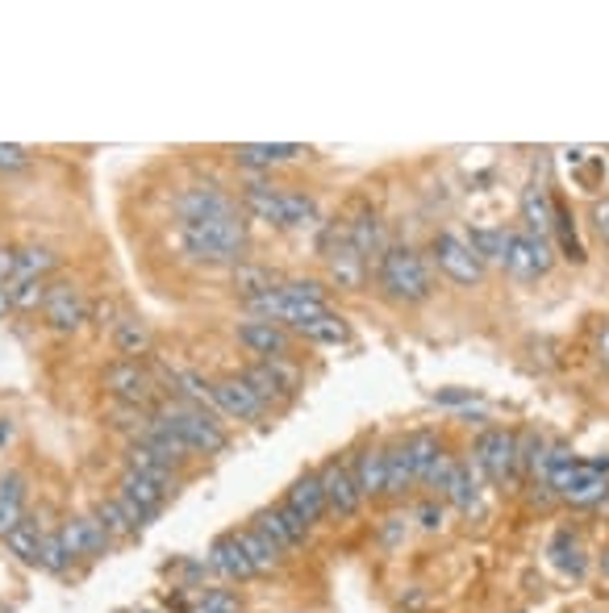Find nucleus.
Here are the masks:
<instances>
[{
  "label": "nucleus",
  "instance_id": "f257e3e1",
  "mask_svg": "<svg viewBox=\"0 0 609 613\" xmlns=\"http://www.w3.org/2000/svg\"><path fill=\"white\" fill-rule=\"evenodd\" d=\"M175 247L189 263H201V268L246 263L251 259V222H246L243 204L222 218H205V222H175Z\"/></svg>",
  "mask_w": 609,
  "mask_h": 613
},
{
  "label": "nucleus",
  "instance_id": "f03ea898",
  "mask_svg": "<svg viewBox=\"0 0 609 613\" xmlns=\"http://www.w3.org/2000/svg\"><path fill=\"white\" fill-rule=\"evenodd\" d=\"M376 280H380V292L393 301V305H422L430 301L435 292V280H430V263L422 255L418 247L409 242H388V251L376 263Z\"/></svg>",
  "mask_w": 609,
  "mask_h": 613
},
{
  "label": "nucleus",
  "instance_id": "7ed1b4c3",
  "mask_svg": "<svg viewBox=\"0 0 609 613\" xmlns=\"http://www.w3.org/2000/svg\"><path fill=\"white\" fill-rule=\"evenodd\" d=\"M155 422L159 426H168L180 439V443L189 446L196 460H205V455H226L230 446V434L226 426L217 422V413L205 405H189V401H159L155 405Z\"/></svg>",
  "mask_w": 609,
  "mask_h": 613
},
{
  "label": "nucleus",
  "instance_id": "20e7f679",
  "mask_svg": "<svg viewBox=\"0 0 609 613\" xmlns=\"http://www.w3.org/2000/svg\"><path fill=\"white\" fill-rule=\"evenodd\" d=\"M471 463L480 468V476L493 480L497 489H518L522 484V468H518V430L493 426L476 434L471 443Z\"/></svg>",
  "mask_w": 609,
  "mask_h": 613
},
{
  "label": "nucleus",
  "instance_id": "39448f33",
  "mask_svg": "<svg viewBox=\"0 0 609 613\" xmlns=\"http://www.w3.org/2000/svg\"><path fill=\"white\" fill-rule=\"evenodd\" d=\"M322 259H326V289L338 292H364L367 284V259L355 251V242L347 239V222H331L322 230Z\"/></svg>",
  "mask_w": 609,
  "mask_h": 613
},
{
  "label": "nucleus",
  "instance_id": "423d86ee",
  "mask_svg": "<svg viewBox=\"0 0 609 613\" xmlns=\"http://www.w3.org/2000/svg\"><path fill=\"white\" fill-rule=\"evenodd\" d=\"M101 389L109 392V401L118 405H159V375L146 368V359H113L105 372H101Z\"/></svg>",
  "mask_w": 609,
  "mask_h": 613
},
{
  "label": "nucleus",
  "instance_id": "0eeeda50",
  "mask_svg": "<svg viewBox=\"0 0 609 613\" xmlns=\"http://www.w3.org/2000/svg\"><path fill=\"white\" fill-rule=\"evenodd\" d=\"M430 263H435L451 284H459V289H476V284H485V275H488L485 263L471 255L468 239L455 234V230H438L435 239H430Z\"/></svg>",
  "mask_w": 609,
  "mask_h": 613
},
{
  "label": "nucleus",
  "instance_id": "6e6552de",
  "mask_svg": "<svg viewBox=\"0 0 609 613\" xmlns=\"http://www.w3.org/2000/svg\"><path fill=\"white\" fill-rule=\"evenodd\" d=\"M317 480H322V493H326V510H331V522H351L364 513V496H359V484L351 476L347 455H334L317 468Z\"/></svg>",
  "mask_w": 609,
  "mask_h": 613
},
{
  "label": "nucleus",
  "instance_id": "1a4fd4ad",
  "mask_svg": "<svg viewBox=\"0 0 609 613\" xmlns=\"http://www.w3.org/2000/svg\"><path fill=\"white\" fill-rule=\"evenodd\" d=\"M88 313H92V301L75 284H51L47 305H42V325L59 339H71L88 325Z\"/></svg>",
  "mask_w": 609,
  "mask_h": 613
},
{
  "label": "nucleus",
  "instance_id": "9d476101",
  "mask_svg": "<svg viewBox=\"0 0 609 613\" xmlns=\"http://www.w3.org/2000/svg\"><path fill=\"white\" fill-rule=\"evenodd\" d=\"M213 413L217 418H230V422H263L272 409L260 401V392L246 384L243 375H222L213 380Z\"/></svg>",
  "mask_w": 609,
  "mask_h": 613
},
{
  "label": "nucleus",
  "instance_id": "9b49d317",
  "mask_svg": "<svg viewBox=\"0 0 609 613\" xmlns=\"http://www.w3.org/2000/svg\"><path fill=\"white\" fill-rule=\"evenodd\" d=\"M59 539H63V546H68V560L71 563H97V560H105L109 551H113V539H109L105 526L92 517V510H88V513H71L68 522L59 526Z\"/></svg>",
  "mask_w": 609,
  "mask_h": 613
},
{
  "label": "nucleus",
  "instance_id": "f8f14e48",
  "mask_svg": "<svg viewBox=\"0 0 609 613\" xmlns=\"http://www.w3.org/2000/svg\"><path fill=\"white\" fill-rule=\"evenodd\" d=\"M180 484H184V480H155V476H142V472L122 468V476H118V489H113V493L125 496V501H130V505H134V510L151 522V517H159L163 505L180 493Z\"/></svg>",
  "mask_w": 609,
  "mask_h": 613
},
{
  "label": "nucleus",
  "instance_id": "ddd939ff",
  "mask_svg": "<svg viewBox=\"0 0 609 613\" xmlns=\"http://www.w3.org/2000/svg\"><path fill=\"white\" fill-rule=\"evenodd\" d=\"M251 526L260 530L263 539H272V543L284 551V560H288V555H301V551L309 546V539H314V530L305 526V522H301L293 510H284L280 501L255 513V517H251Z\"/></svg>",
  "mask_w": 609,
  "mask_h": 613
},
{
  "label": "nucleus",
  "instance_id": "4468645a",
  "mask_svg": "<svg viewBox=\"0 0 609 613\" xmlns=\"http://www.w3.org/2000/svg\"><path fill=\"white\" fill-rule=\"evenodd\" d=\"M234 339L243 351H251L255 359H293L296 334L280 322H263V318H246L234 325Z\"/></svg>",
  "mask_w": 609,
  "mask_h": 613
},
{
  "label": "nucleus",
  "instance_id": "2eb2a0df",
  "mask_svg": "<svg viewBox=\"0 0 609 613\" xmlns=\"http://www.w3.org/2000/svg\"><path fill=\"white\" fill-rule=\"evenodd\" d=\"M280 505H284V510H293L309 530L331 522V510H326V493H322V480H317V472H301V476L284 489Z\"/></svg>",
  "mask_w": 609,
  "mask_h": 613
},
{
  "label": "nucleus",
  "instance_id": "dca6fc26",
  "mask_svg": "<svg viewBox=\"0 0 609 613\" xmlns=\"http://www.w3.org/2000/svg\"><path fill=\"white\" fill-rule=\"evenodd\" d=\"M351 463V476L359 484V496H364V505L372 501H388V468H384V446L380 443H364L355 446L347 455Z\"/></svg>",
  "mask_w": 609,
  "mask_h": 613
},
{
  "label": "nucleus",
  "instance_id": "f3484780",
  "mask_svg": "<svg viewBox=\"0 0 609 613\" xmlns=\"http://www.w3.org/2000/svg\"><path fill=\"white\" fill-rule=\"evenodd\" d=\"M238 204H243L246 218L284 230V188L272 184L267 175H251V180L238 188Z\"/></svg>",
  "mask_w": 609,
  "mask_h": 613
},
{
  "label": "nucleus",
  "instance_id": "a211bd4d",
  "mask_svg": "<svg viewBox=\"0 0 609 613\" xmlns=\"http://www.w3.org/2000/svg\"><path fill=\"white\" fill-rule=\"evenodd\" d=\"M205 567H210L213 576L230 580V584H243V580H260V576H255V567H251V560L243 555L238 539H234V530H226V534H217V539H213L210 551H205Z\"/></svg>",
  "mask_w": 609,
  "mask_h": 613
},
{
  "label": "nucleus",
  "instance_id": "6ab92c4d",
  "mask_svg": "<svg viewBox=\"0 0 609 613\" xmlns=\"http://www.w3.org/2000/svg\"><path fill=\"white\" fill-rule=\"evenodd\" d=\"M384 468H388V501L400 505V501H409V496L418 493V472H414V455H409V446L405 439H393V443H384Z\"/></svg>",
  "mask_w": 609,
  "mask_h": 613
},
{
  "label": "nucleus",
  "instance_id": "aec40b11",
  "mask_svg": "<svg viewBox=\"0 0 609 613\" xmlns=\"http://www.w3.org/2000/svg\"><path fill=\"white\" fill-rule=\"evenodd\" d=\"M480 493H485V476H480V468L468 463V460H459L455 463L451 484L443 489L438 501H447L451 510H459L464 517H471V513H480Z\"/></svg>",
  "mask_w": 609,
  "mask_h": 613
},
{
  "label": "nucleus",
  "instance_id": "412c9836",
  "mask_svg": "<svg viewBox=\"0 0 609 613\" xmlns=\"http://www.w3.org/2000/svg\"><path fill=\"white\" fill-rule=\"evenodd\" d=\"M230 154H234V163H238V168L263 175V171L280 168V163H293V159H301L305 147H293V142H243V147H234Z\"/></svg>",
  "mask_w": 609,
  "mask_h": 613
},
{
  "label": "nucleus",
  "instance_id": "4be33fe9",
  "mask_svg": "<svg viewBox=\"0 0 609 613\" xmlns=\"http://www.w3.org/2000/svg\"><path fill=\"white\" fill-rule=\"evenodd\" d=\"M522 230L535 239H551L556 234V197L547 184H526L522 192Z\"/></svg>",
  "mask_w": 609,
  "mask_h": 613
},
{
  "label": "nucleus",
  "instance_id": "5701e85b",
  "mask_svg": "<svg viewBox=\"0 0 609 613\" xmlns=\"http://www.w3.org/2000/svg\"><path fill=\"white\" fill-rule=\"evenodd\" d=\"M347 239L355 242V251L372 263H380V255L388 251V239H384V222H380V213L372 209V204H359V213L347 222Z\"/></svg>",
  "mask_w": 609,
  "mask_h": 613
},
{
  "label": "nucleus",
  "instance_id": "b1692460",
  "mask_svg": "<svg viewBox=\"0 0 609 613\" xmlns=\"http://www.w3.org/2000/svg\"><path fill=\"white\" fill-rule=\"evenodd\" d=\"M234 539H238L243 555L251 560V567H255V576H280V567H284V551H280L272 539H263L255 526H234Z\"/></svg>",
  "mask_w": 609,
  "mask_h": 613
},
{
  "label": "nucleus",
  "instance_id": "393cba45",
  "mask_svg": "<svg viewBox=\"0 0 609 613\" xmlns=\"http://www.w3.org/2000/svg\"><path fill=\"white\" fill-rule=\"evenodd\" d=\"M42 534H47V526H42V517L38 513H26L18 526L9 530L0 543H4V551L13 555L18 563H26V567H38V551H42Z\"/></svg>",
  "mask_w": 609,
  "mask_h": 613
},
{
  "label": "nucleus",
  "instance_id": "a878e982",
  "mask_svg": "<svg viewBox=\"0 0 609 613\" xmlns=\"http://www.w3.org/2000/svg\"><path fill=\"white\" fill-rule=\"evenodd\" d=\"M547 560L556 563L564 576L580 580L585 572H589V551H585V543H580V534L576 530H556V539L547 543Z\"/></svg>",
  "mask_w": 609,
  "mask_h": 613
},
{
  "label": "nucleus",
  "instance_id": "bb28decb",
  "mask_svg": "<svg viewBox=\"0 0 609 613\" xmlns=\"http://www.w3.org/2000/svg\"><path fill=\"white\" fill-rule=\"evenodd\" d=\"M113 346H118V355L122 359H146L155 351V334H151V325L134 318V313H122L118 325H113Z\"/></svg>",
  "mask_w": 609,
  "mask_h": 613
},
{
  "label": "nucleus",
  "instance_id": "cd10ccee",
  "mask_svg": "<svg viewBox=\"0 0 609 613\" xmlns=\"http://www.w3.org/2000/svg\"><path fill=\"white\" fill-rule=\"evenodd\" d=\"M509 280H518V284H530V280H542V268L539 259H535V242L526 234L522 225H514V234H509V255H505V268H501Z\"/></svg>",
  "mask_w": 609,
  "mask_h": 613
},
{
  "label": "nucleus",
  "instance_id": "c85d7f7f",
  "mask_svg": "<svg viewBox=\"0 0 609 613\" xmlns=\"http://www.w3.org/2000/svg\"><path fill=\"white\" fill-rule=\"evenodd\" d=\"M509 234H514V225H471V234H468L471 255L480 259L485 268H505Z\"/></svg>",
  "mask_w": 609,
  "mask_h": 613
},
{
  "label": "nucleus",
  "instance_id": "c756f323",
  "mask_svg": "<svg viewBox=\"0 0 609 613\" xmlns=\"http://www.w3.org/2000/svg\"><path fill=\"white\" fill-rule=\"evenodd\" d=\"M54 268H59V251H54V247L26 242V247H18V263H13V280H9V284H26V280H51Z\"/></svg>",
  "mask_w": 609,
  "mask_h": 613
},
{
  "label": "nucleus",
  "instance_id": "7c9ffc66",
  "mask_svg": "<svg viewBox=\"0 0 609 613\" xmlns=\"http://www.w3.org/2000/svg\"><path fill=\"white\" fill-rule=\"evenodd\" d=\"M230 284H234V292H238L243 301H251V297H263V292L280 289V284H284V275H276L267 263L246 259V263H238V268H230Z\"/></svg>",
  "mask_w": 609,
  "mask_h": 613
},
{
  "label": "nucleus",
  "instance_id": "2f4dec72",
  "mask_svg": "<svg viewBox=\"0 0 609 613\" xmlns=\"http://www.w3.org/2000/svg\"><path fill=\"white\" fill-rule=\"evenodd\" d=\"M296 339L314 342V346H343V342H351V325L343 313H334V309H326V313H317L314 322L296 325L293 330Z\"/></svg>",
  "mask_w": 609,
  "mask_h": 613
},
{
  "label": "nucleus",
  "instance_id": "473e14b6",
  "mask_svg": "<svg viewBox=\"0 0 609 613\" xmlns=\"http://www.w3.org/2000/svg\"><path fill=\"white\" fill-rule=\"evenodd\" d=\"M26 476L21 472H0V539L26 517Z\"/></svg>",
  "mask_w": 609,
  "mask_h": 613
},
{
  "label": "nucleus",
  "instance_id": "72a5a7b5",
  "mask_svg": "<svg viewBox=\"0 0 609 613\" xmlns=\"http://www.w3.org/2000/svg\"><path fill=\"white\" fill-rule=\"evenodd\" d=\"M92 517L105 526V534L113 539V543H134L142 530L134 526V517L118 505V496L109 493V496H97V505H92Z\"/></svg>",
  "mask_w": 609,
  "mask_h": 613
},
{
  "label": "nucleus",
  "instance_id": "f704fd0d",
  "mask_svg": "<svg viewBox=\"0 0 609 613\" xmlns=\"http://www.w3.org/2000/svg\"><path fill=\"white\" fill-rule=\"evenodd\" d=\"M322 225V209L309 192L301 188H284V230H317Z\"/></svg>",
  "mask_w": 609,
  "mask_h": 613
},
{
  "label": "nucleus",
  "instance_id": "c9c22d12",
  "mask_svg": "<svg viewBox=\"0 0 609 613\" xmlns=\"http://www.w3.org/2000/svg\"><path fill=\"white\" fill-rule=\"evenodd\" d=\"M251 384V389L260 392V401L267 409H280V405H288V392L280 389V380H276V372H272V363L267 359H255V363H246L243 372H238Z\"/></svg>",
  "mask_w": 609,
  "mask_h": 613
},
{
  "label": "nucleus",
  "instance_id": "e433bc0d",
  "mask_svg": "<svg viewBox=\"0 0 609 613\" xmlns=\"http://www.w3.org/2000/svg\"><path fill=\"white\" fill-rule=\"evenodd\" d=\"M125 468H130V472H142V476H155V480H184V472H175L172 463L146 443H125Z\"/></svg>",
  "mask_w": 609,
  "mask_h": 613
},
{
  "label": "nucleus",
  "instance_id": "4c0bfd02",
  "mask_svg": "<svg viewBox=\"0 0 609 613\" xmlns=\"http://www.w3.org/2000/svg\"><path fill=\"white\" fill-rule=\"evenodd\" d=\"M38 567L47 572V576H68V546H63V539H59V526H47V534H42V551H38Z\"/></svg>",
  "mask_w": 609,
  "mask_h": 613
},
{
  "label": "nucleus",
  "instance_id": "58836bf2",
  "mask_svg": "<svg viewBox=\"0 0 609 613\" xmlns=\"http://www.w3.org/2000/svg\"><path fill=\"white\" fill-rule=\"evenodd\" d=\"M184 613H243V596L234 589H205Z\"/></svg>",
  "mask_w": 609,
  "mask_h": 613
},
{
  "label": "nucleus",
  "instance_id": "ea45409f",
  "mask_svg": "<svg viewBox=\"0 0 609 613\" xmlns=\"http://www.w3.org/2000/svg\"><path fill=\"white\" fill-rule=\"evenodd\" d=\"M13 292V309L18 313H34V309L47 305V292H51V280H26V284H4Z\"/></svg>",
  "mask_w": 609,
  "mask_h": 613
},
{
  "label": "nucleus",
  "instance_id": "a19ab883",
  "mask_svg": "<svg viewBox=\"0 0 609 613\" xmlns=\"http://www.w3.org/2000/svg\"><path fill=\"white\" fill-rule=\"evenodd\" d=\"M414 522H418V530H426V534H438V530L447 526V501L422 496L418 505H414Z\"/></svg>",
  "mask_w": 609,
  "mask_h": 613
},
{
  "label": "nucleus",
  "instance_id": "79ce46f5",
  "mask_svg": "<svg viewBox=\"0 0 609 613\" xmlns=\"http://www.w3.org/2000/svg\"><path fill=\"white\" fill-rule=\"evenodd\" d=\"M118 318H122V309H118V301H97V305H92V313H88V322L97 325V330H109V334H113V325H118Z\"/></svg>",
  "mask_w": 609,
  "mask_h": 613
},
{
  "label": "nucleus",
  "instance_id": "37998d69",
  "mask_svg": "<svg viewBox=\"0 0 609 613\" xmlns=\"http://www.w3.org/2000/svg\"><path fill=\"white\" fill-rule=\"evenodd\" d=\"M30 168V151L18 142H0V171H21Z\"/></svg>",
  "mask_w": 609,
  "mask_h": 613
},
{
  "label": "nucleus",
  "instance_id": "c03bdc74",
  "mask_svg": "<svg viewBox=\"0 0 609 613\" xmlns=\"http://www.w3.org/2000/svg\"><path fill=\"white\" fill-rule=\"evenodd\" d=\"M430 605V596H426V589L422 584H409L405 593H400V610H409V613H422Z\"/></svg>",
  "mask_w": 609,
  "mask_h": 613
},
{
  "label": "nucleus",
  "instance_id": "a18cd8bd",
  "mask_svg": "<svg viewBox=\"0 0 609 613\" xmlns=\"http://www.w3.org/2000/svg\"><path fill=\"white\" fill-rule=\"evenodd\" d=\"M592 230H597V234H601V242L609 247V197L592 201Z\"/></svg>",
  "mask_w": 609,
  "mask_h": 613
},
{
  "label": "nucleus",
  "instance_id": "49530a36",
  "mask_svg": "<svg viewBox=\"0 0 609 613\" xmlns=\"http://www.w3.org/2000/svg\"><path fill=\"white\" fill-rule=\"evenodd\" d=\"M405 534H409V522H400V517H384V526H380L384 546H397Z\"/></svg>",
  "mask_w": 609,
  "mask_h": 613
},
{
  "label": "nucleus",
  "instance_id": "de8ad7c7",
  "mask_svg": "<svg viewBox=\"0 0 609 613\" xmlns=\"http://www.w3.org/2000/svg\"><path fill=\"white\" fill-rule=\"evenodd\" d=\"M476 401V392L471 389H451V392H435V405H451V409H464Z\"/></svg>",
  "mask_w": 609,
  "mask_h": 613
},
{
  "label": "nucleus",
  "instance_id": "09e8293b",
  "mask_svg": "<svg viewBox=\"0 0 609 613\" xmlns=\"http://www.w3.org/2000/svg\"><path fill=\"white\" fill-rule=\"evenodd\" d=\"M13 263H18V247H4V242H0V284L13 280Z\"/></svg>",
  "mask_w": 609,
  "mask_h": 613
},
{
  "label": "nucleus",
  "instance_id": "8fccbe9b",
  "mask_svg": "<svg viewBox=\"0 0 609 613\" xmlns=\"http://www.w3.org/2000/svg\"><path fill=\"white\" fill-rule=\"evenodd\" d=\"M13 313H18V309H13V292L0 284V322H4V318H13Z\"/></svg>",
  "mask_w": 609,
  "mask_h": 613
},
{
  "label": "nucleus",
  "instance_id": "3c124183",
  "mask_svg": "<svg viewBox=\"0 0 609 613\" xmlns=\"http://www.w3.org/2000/svg\"><path fill=\"white\" fill-rule=\"evenodd\" d=\"M9 439H13V422H9V418H0V446L9 443Z\"/></svg>",
  "mask_w": 609,
  "mask_h": 613
},
{
  "label": "nucleus",
  "instance_id": "603ef678",
  "mask_svg": "<svg viewBox=\"0 0 609 613\" xmlns=\"http://www.w3.org/2000/svg\"><path fill=\"white\" fill-rule=\"evenodd\" d=\"M597 567H601V576L609 580V543H606V551H601V555H597Z\"/></svg>",
  "mask_w": 609,
  "mask_h": 613
},
{
  "label": "nucleus",
  "instance_id": "864d4df0",
  "mask_svg": "<svg viewBox=\"0 0 609 613\" xmlns=\"http://www.w3.org/2000/svg\"><path fill=\"white\" fill-rule=\"evenodd\" d=\"M597 346H601V359H606V363H609V325H606V330H601V342H597Z\"/></svg>",
  "mask_w": 609,
  "mask_h": 613
},
{
  "label": "nucleus",
  "instance_id": "5fc2aeb1",
  "mask_svg": "<svg viewBox=\"0 0 609 613\" xmlns=\"http://www.w3.org/2000/svg\"><path fill=\"white\" fill-rule=\"evenodd\" d=\"M601 510H606V513H609V496H606V505H601Z\"/></svg>",
  "mask_w": 609,
  "mask_h": 613
},
{
  "label": "nucleus",
  "instance_id": "6e6d98bb",
  "mask_svg": "<svg viewBox=\"0 0 609 613\" xmlns=\"http://www.w3.org/2000/svg\"><path fill=\"white\" fill-rule=\"evenodd\" d=\"M606 197H609V192H606Z\"/></svg>",
  "mask_w": 609,
  "mask_h": 613
}]
</instances>
